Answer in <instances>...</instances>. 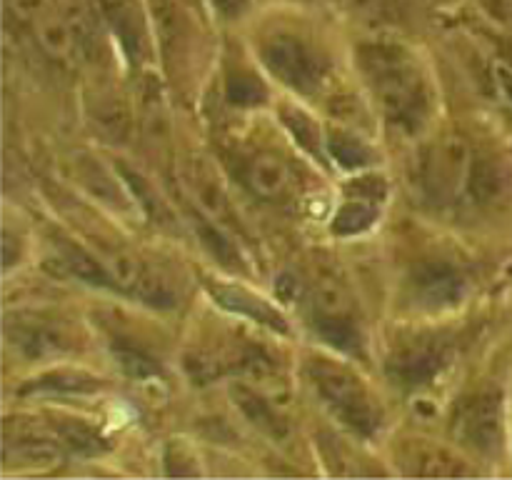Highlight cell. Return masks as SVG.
Instances as JSON below:
<instances>
[{
    "label": "cell",
    "mask_w": 512,
    "mask_h": 480,
    "mask_svg": "<svg viewBox=\"0 0 512 480\" xmlns=\"http://www.w3.org/2000/svg\"><path fill=\"white\" fill-rule=\"evenodd\" d=\"M355 58L388 125L400 133H420L433 110V95L420 60L398 43H365Z\"/></svg>",
    "instance_id": "cell-1"
},
{
    "label": "cell",
    "mask_w": 512,
    "mask_h": 480,
    "mask_svg": "<svg viewBox=\"0 0 512 480\" xmlns=\"http://www.w3.org/2000/svg\"><path fill=\"white\" fill-rule=\"evenodd\" d=\"M305 383L310 385L325 413L360 438H373L383 428V408L375 403L368 385L343 363L308 355L303 363Z\"/></svg>",
    "instance_id": "cell-2"
},
{
    "label": "cell",
    "mask_w": 512,
    "mask_h": 480,
    "mask_svg": "<svg viewBox=\"0 0 512 480\" xmlns=\"http://www.w3.org/2000/svg\"><path fill=\"white\" fill-rule=\"evenodd\" d=\"M473 155L465 140L443 138L428 145L413 165V180L430 203H453L468 188Z\"/></svg>",
    "instance_id": "cell-3"
},
{
    "label": "cell",
    "mask_w": 512,
    "mask_h": 480,
    "mask_svg": "<svg viewBox=\"0 0 512 480\" xmlns=\"http://www.w3.org/2000/svg\"><path fill=\"white\" fill-rule=\"evenodd\" d=\"M260 60L273 78L300 95H315L325 80V63L298 35L280 33L263 40Z\"/></svg>",
    "instance_id": "cell-4"
},
{
    "label": "cell",
    "mask_w": 512,
    "mask_h": 480,
    "mask_svg": "<svg viewBox=\"0 0 512 480\" xmlns=\"http://www.w3.org/2000/svg\"><path fill=\"white\" fill-rule=\"evenodd\" d=\"M453 435L460 445L478 455H495L503 445V395L483 390L458 405Z\"/></svg>",
    "instance_id": "cell-5"
},
{
    "label": "cell",
    "mask_w": 512,
    "mask_h": 480,
    "mask_svg": "<svg viewBox=\"0 0 512 480\" xmlns=\"http://www.w3.org/2000/svg\"><path fill=\"white\" fill-rule=\"evenodd\" d=\"M468 288V278L443 260L418 265L410 275V298L420 310L430 313L458 308L468 298Z\"/></svg>",
    "instance_id": "cell-6"
},
{
    "label": "cell",
    "mask_w": 512,
    "mask_h": 480,
    "mask_svg": "<svg viewBox=\"0 0 512 480\" xmlns=\"http://www.w3.org/2000/svg\"><path fill=\"white\" fill-rule=\"evenodd\" d=\"M445 363H448V345L440 340H413L390 353L385 370L400 388H420L430 383Z\"/></svg>",
    "instance_id": "cell-7"
},
{
    "label": "cell",
    "mask_w": 512,
    "mask_h": 480,
    "mask_svg": "<svg viewBox=\"0 0 512 480\" xmlns=\"http://www.w3.org/2000/svg\"><path fill=\"white\" fill-rule=\"evenodd\" d=\"M13 5L18 8L20 18L33 25L35 38L45 53L58 60H70L78 53V30L63 15L55 13L48 0H13Z\"/></svg>",
    "instance_id": "cell-8"
},
{
    "label": "cell",
    "mask_w": 512,
    "mask_h": 480,
    "mask_svg": "<svg viewBox=\"0 0 512 480\" xmlns=\"http://www.w3.org/2000/svg\"><path fill=\"white\" fill-rule=\"evenodd\" d=\"M60 440L53 430L30 428V425H5V460L20 468L43 470L60 463Z\"/></svg>",
    "instance_id": "cell-9"
},
{
    "label": "cell",
    "mask_w": 512,
    "mask_h": 480,
    "mask_svg": "<svg viewBox=\"0 0 512 480\" xmlns=\"http://www.w3.org/2000/svg\"><path fill=\"white\" fill-rule=\"evenodd\" d=\"M185 183H188L190 198L198 203V208L213 220H218L225 228H238L233 203H230L225 185L220 183L218 173L205 158H193L185 168Z\"/></svg>",
    "instance_id": "cell-10"
},
{
    "label": "cell",
    "mask_w": 512,
    "mask_h": 480,
    "mask_svg": "<svg viewBox=\"0 0 512 480\" xmlns=\"http://www.w3.org/2000/svg\"><path fill=\"white\" fill-rule=\"evenodd\" d=\"M208 293L213 295L215 303L220 308L230 310V313L240 315L245 320H253V323L265 325L273 333H288V323H285L283 313H280L275 305H270L268 300H263L260 295H255L253 290L243 288V285L233 283H208Z\"/></svg>",
    "instance_id": "cell-11"
},
{
    "label": "cell",
    "mask_w": 512,
    "mask_h": 480,
    "mask_svg": "<svg viewBox=\"0 0 512 480\" xmlns=\"http://www.w3.org/2000/svg\"><path fill=\"white\" fill-rule=\"evenodd\" d=\"M230 400H233L235 408L243 413V418L248 420L253 428H258L260 433L268 435L270 440L280 443V440L290 438V425L278 410L273 408L268 398L263 393L253 388L248 383H230Z\"/></svg>",
    "instance_id": "cell-12"
},
{
    "label": "cell",
    "mask_w": 512,
    "mask_h": 480,
    "mask_svg": "<svg viewBox=\"0 0 512 480\" xmlns=\"http://www.w3.org/2000/svg\"><path fill=\"white\" fill-rule=\"evenodd\" d=\"M115 173H118V178L123 180V185L128 188V193L133 195L135 203L140 205V210H143V213L148 215L155 225H160V228H168V230L178 225V218H175L173 208L165 203L163 195L155 190V185L150 183L143 173H138L135 168H130L128 163H115Z\"/></svg>",
    "instance_id": "cell-13"
},
{
    "label": "cell",
    "mask_w": 512,
    "mask_h": 480,
    "mask_svg": "<svg viewBox=\"0 0 512 480\" xmlns=\"http://www.w3.org/2000/svg\"><path fill=\"white\" fill-rule=\"evenodd\" d=\"M188 223L193 228L195 238L200 240V245L218 263H223L230 270H243V255H240V248L233 243V238L225 233V225L205 215L203 210H188Z\"/></svg>",
    "instance_id": "cell-14"
},
{
    "label": "cell",
    "mask_w": 512,
    "mask_h": 480,
    "mask_svg": "<svg viewBox=\"0 0 512 480\" xmlns=\"http://www.w3.org/2000/svg\"><path fill=\"white\" fill-rule=\"evenodd\" d=\"M8 340L10 345L18 348V353H23L25 358H45V355L63 353L65 350V338L55 328H50L48 323H40V320H18L8 323Z\"/></svg>",
    "instance_id": "cell-15"
},
{
    "label": "cell",
    "mask_w": 512,
    "mask_h": 480,
    "mask_svg": "<svg viewBox=\"0 0 512 480\" xmlns=\"http://www.w3.org/2000/svg\"><path fill=\"white\" fill-rule=\"evenodd\" d=\"M290 180H293V175H290L288 163H285L280 155L265 150V153H258L253 160H250L248 185L258 198H265V200L283 198L290 188Z\"/></svg>",
    "instance_id": "cell-16"
},
{
    "label": "cell",
    "mask_w": 512,
    "mask_h": 480,
    "mask_svg": "<svg viewBox=\"0 0 512 480\" xmlns=\"http://www.w3.org/2000/svg\"><path fill=\"white\" fill-rule=\"evenodd\" d=\"M55 255H58V263L68 270L73 278L83 280V283L93 285V288H118L115 278L110 275L108 265L93 255L90 250L80 248V245L70 243V240H60L55 245Z\"/></svg>",
    "instance_id": "cell-17"
},
{
    "label": "cell",
    "mask_w": 512,
    "mask_h": 480,
    "mask_svg": "<svg viewBox=\"0 0 512 480\" xmlns=\"http://www.w3.org/2000/svg\"><path fill=\"white\" fill-rule=\"evenodd\" d=\"M103 388L100 378H95L93 373H85V370H50V373L38 375L35 380H30L25 388H20L23 395H38V393H50V395H90L98 393Z\"/></svg>",
    "instance_id": "cell-18"
},
{
    "label": "cell",
    "mask_w": 512,
    "mask_h": 480,
    "mask_svg": "<svg viewBox=\"0 0 512 480\" xmlns=\"http://www.w3.org/2000/svg\"><path fill=\"white\" fill-rule=\"evenodd\" d=\"M50 430L58 435L60 445L70 450L75 455H83V458H95V455H103L110 450V443L105 435H100L93 425H88L85 420L78 418H53L50 420Z\"/></svg>",
    "instance_id": "cell-19"
},
{
    "label": "cell",
    "mask_w": 512,
    "mask_h": 480,
    "mask_svg": "<svg viewBox=\"0 0 512 480\" xmlns=\"http://www.w3.org/2000/svg\"><path fill=\"white\" fill-rule=\"evenodd\" d=\"M108 18L115 35L123 40L125 53L133 60L145 55V28L133 0H108Z\"/></svg>",
    "instance_id": "cell-20"
},
{
    "label": "cell",
    "mask_w": 512,
    "mask_h": 480,
    "mask_svg": "<svg viewBox=\"0 0 512 480\" xmlns=\"http://www.w3.org/2000/svg\"><path fill=\"white\" fill-rule=\"evenodd\" d=\"M280 120H283V125L288 128V133L293 135L295 143H298L300 148L308 150V153L315 155L318 160L330 158L328 133H323V128H320V123L313 115H308L303 108H298V105H285V108L280 110Z\"/></svg>",
    "instance_id": "cell-21"
},
{
    "label": "cell",
    "mask_w": 512,
    "mask_h": 480,
    "mask_svg": "<svg viewBox=\"0 0 512 480\" xmlns=\"http://www.w3.org/2000/svg\"><path fill=\"white\" fill-rule=\"evenodd\" d=\"M378 218L380 203L348 195L345 203L335 210L330 230H333V235H340V238H353V235L368 233V230L378 223Z\"/></svg>",
    "instance_id": "cell-22"
},
{
    "label": "cell",
    "mask_w": 512,
    "mask_h": 480,
    "mask_svg": "<svg viewBox=\"0 0 512 480\" xmlns=\"http://www.w3.org/2000/svg\"><path fill=\"white\" fill-rule=\"evenodd\" d=\"M468 188L478 198V203H500L510 193V175L495 160H473Z\"/></svg>",
    "instance_id": "cell-23"
},
{
    "label": "cell",
    "mask_w": 512,
    "mask_h": 480,
    "mask_svg": "<svg viewBox=\"0 0 512 480\" xmlns=\"http://www.w3.org/2000/svg\"><path fill=\"white\" fill-rule=\"evenodd\" d=\"M310 318H313L315 333L328 345L343 350V353H363V335H360L353 315H310Z\"/></svg>",
    "instance_id": "cell-24"
},
{
    "label": "cell",
    "mask_w": 512,
    "mask_h": 480,
    "mask_svg": "<svg viewBox=\"0 0 512 480\" xmlns=\"http://www.w3.org/2000/svg\"><path fill=\"white\" fill-rule=\"evenodd\" d=\"M328 153L330 160H335L343 170H365L375 163V150L363 138L343 128H333L328 133Z\"/></svg>",
    "instance_id": "cell-25"
},
{
    "label": "cell",
    "mask_w": 512,
    "mask_h": 480,
    "mask_svg": "<svg viewBox=\"0 0 512 480\" xmlns=\"http://www.w3.org/2000/svg\"><path fill=\"white\" fill-rule=\"evenodd\" d=\"M313 315H353V300L338 278L323 275L310 290Z\"/></svg>",
    "instance_id": "cell-26"
},
{
    "label": "cell",
    "mask_w": 512,
    "mask_h": 480,
    "mask_svg": "<svg viewBox=\"0 0 512 480\" xmlns=\"http://www.w3.org/2000/svg\"><path fill=\"white\" fill-rule=\"evenodd\" d=\"M408 463H415V468L410 470L413 475H463L470 473L468 468H463L458 458L448 453L443 448H433V445H415L410 450Z\"/></svg>",
    "instance_id": "cell-27"
},
{
    "label": "cell",
    "mask_w": 512,
    "mask_h": 480,
    "mask_svg": "<svg viewBox=\"0 0 512 480\" xmlns=\"http://www.w3.org/2000/svg\"><path fill=\"white\" fill-rule=\"evenodd\" d=\"M133 295L138 300H143L145 305H150V308L165 310L173 308V305L178 303L173 283H170L163 273H158V270L153 268H143V273H140L138 283H135L133 288Z\"/></svg>",
    "instance_id": "cell-28"
},
{
    "label": "cell",
    "mask_w": 512,
    "mask_h": 480,
    "mask_svg": "<svg viewBox=\"0 0 512 480\" xmlns=\"http://www.w3.org/2000/svg\"><path fill=\"white\" fill-rule=\"evenodd\" d=\"M225 98L238 108H258L268 100V88L253 75H230L225 85Z\"/></svg>",
    "instance_id": "cell-29"
},
{
    "label": "cell",
    "mask_w": 512,
    "mask_h": 480,
    "mask_svg": "<svg viewBox=\"0 0 512 480\" xmlns=\"http://www.w3.org/2000/svg\"><path fill=\"white\" fill-rule=\"evenodd\" d=\"M183 368L193 383H213V380L225 375V360L218 355L208 353V350H188L183 355Z\"/></svg>",
    "instance_id": "cell-30"
},
{
    "label": "cell",
    "mask_w": 512,
    "mask_h": 480,
    "mask_svg": "<svg viewBox=\"0 0 512 480\" xmlns=\"http://www.w3.org/2000/svg\"><path fill=\"white\" fill-rule=\"evenodd\" d=\"M345 195L373 200V203L383 205V200L388 198V183H385L383 175L363 173L360 178H353L350 183H345Z\"/></svg>",
    "instance_id": "cell-31"
},
{
    "label": "cell",
    "mask_w": 512,
    "mask_h": 480,
    "mask_svg": "<svg viewBox=\"0 0 512 480\" xmlns=\"http://www.w3.org/2000/svg\"><path fill=\"white\" fill-rule=\"evenodd\" d=\"M118 365L138 383H158V368L138 350H118Z\"/></svg>",
    "instance_id": "cell-32"
},
{
    "label": "cell",
    "mask_w": 512,
    "mask_h": 480,
    "mask_svg": "<svg viewBox=\"0 0 512 480\" xmlns=\"http://www.w3.org/2000/svg\"><path fill=\"white\" fill-rule=\"evenodd\" d=\"M273 293H275V298L283 300L285 305H298L305 295V285L298 275L290 273V270H285V273H280L278 278H275Z\"/></svg>",
    "instance_id": "cell-33"
},
{
    "label": "cell",
    "mask_w": 512,
    "mask_h": 480,
    "mask_svg": "<svg viewBox=\"0 0 512 480\" xmlns=\"http://www.w3.org/2000/svg\"><path fill=\"white\" fill-rule=\"evenodd\" d=\"M98 118L100 128L108 135H113L115 140H123L125 135H128V113H125V108H120V105H110V108L100 110Z\"/></svg>",
    "instance_id": "cell-34"
},
{
    "label": "cell",
    "mask_w": 512,
    "mask_h": 480,
    "mask_svg": "<svg viewBox=\"0 0 512 480\" xmlns=\"http://www.w3.org/2000/svg\"><path fill=\"white\" fill-rule=\"evenodd\" d=\"M480 5L495 23H500L512 33V0H480Z\"/></svg>",
    "instance_id": "cell-35"
},
{
    "label": "cell",
    "mask_w": 512,
    "mask_h": 480,
    "mask_svg": "<svg viewBox=\"0 0 512 480\" xmlns=\"http://www.w3.org/2000/svg\"><path fill=\"white\" fill-rule=\"evenodd\" d=\"M213 5L218 8V13H223L225 18H235L245 10L248 0H213Z\"/></svg>",
    "instance_id": "cell-36"
},
{
    "label": "cell",
    "mask_w": 512,
    "mask_h": 480,
    "mask_svg": "<svg viewBox=\"0 0 512 480\" xmlns=\"http://www.w3.org/2000/svg\"><path fill=\"white\" fill-rule=\"evenodd\" d=\"M498 80H500V85H503L508 100L512 103V73H510V70L508 68H498Z\"/></svg>",
    "instance_id": "cell-37"
}]
</instances>
